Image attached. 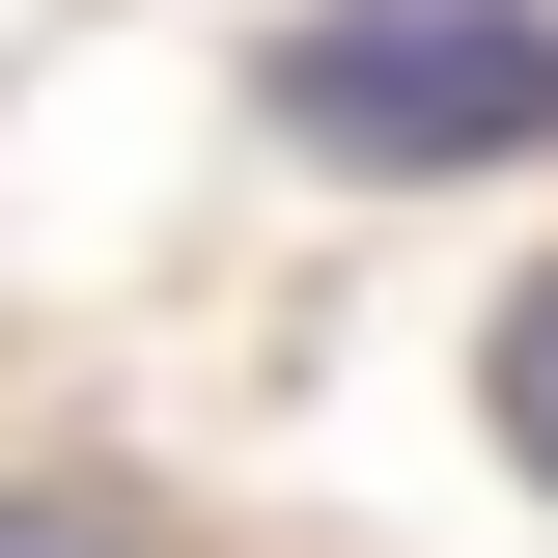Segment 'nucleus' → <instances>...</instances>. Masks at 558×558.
<instances>
[{"instance_id": "nucleus-1", "label": "nucleus", "mask_w": 558, "mask_h": 558, "mask_svg": "<svg viewBox=\"0 0 558 558\" xmlns=\"http://www.w3.org/2000/svg\"><path fill=\"white\" fill-rule=\"evenodd\" d=\"M279 140H336V168H502V140H558V0H307L279 28Z\"/></svg>"}, {"instance_id": "nucleus-2", "label": "nucleus", "mask_w": 558, "mask_h": 558, "mask_svg": "<svg viewBox=\"0 0 558 558\" xmlns=\"http://www.w3.org/2000/svg\"><path fill=\"white\" fill-rule=\"evenodd\" d=\"M0 558H196V531H168L140 475H28V502H0Z\"/></svg>"}, {"instance_id": "nucleus-3", "label": "nucleus", "mask_w": 558, "mask_h": 558, "mask_svg": "<svg viewBox=\"0 0 558 558\" xmlns=\"http://www.w3.org/2000/svg\"><path fill=\"white\" fill-rule=\"evenodd\" d=\"M475 391H502V475H558V279L502 307V363H475Z\"/></svg>"}]
</instances>
